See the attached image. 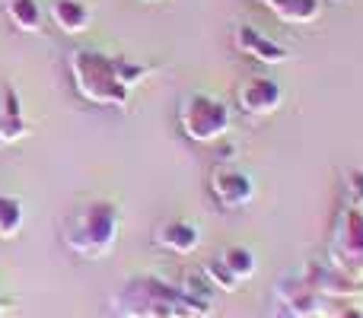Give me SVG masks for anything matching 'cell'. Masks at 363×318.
Here are the masks:
<instances>
[{
  "label": "cell",
  "instance_id": "obj_3",
  "mask_svg": "<svg viewBox=\"0 0 363 318\" xmlns=\"http://www.w3.org/2000/svg\"><path fill=\"white\" fill-rule=\"evenodd\" d=\"M121 232V210L115 200H93L67 226L64 245L83 261H102L112 255Z\"/></svg>",
  "mask_w": 363,
  "mask_h": 318
},
{
  "label": "cell",
  "instance_id": "obj_10",
  "mask_svg": "<svg viewBox=\"0 0 363 318\" xmlns=\"http://www.w3.org/2000/svg\"><path fill=\"white\" fill-rule=\"evenodd\" d=\"M233 42H236V48L242 51L245 57L262 61V64H268V67H277V64H287L290 61V51L284 48V45L271 42L268 35H262L255 25H236Z\"/></svg>",
  "mask_w": 363,
  "mask_h": 318
},
{
  "label": "cell",
  "instance_id": "obj_14",
  "mask_svg": "<svg viewBox=\"0 0 363 318\" xmlns=\"http://www.w3.org/2000/svg\"><path fill=\"white\" fill-rule=\"evenodd\" d=\"M182 287V293H185V300L191 302V309H194V318H207L213 312V283L207 280L204 274H185V280L179 283Z\"/></svg>",
  "mask_w": 363,
  "mask_h": 318
},
{
  "label": "cell",
  "instance_id": "obj_17",
  "mask_svg": "<svg viewBox=\"0 0 363 318\" xmlns=\"http://www.w3.org/2000/svg\"><path fill=\"white\" fill-rule=\"evenodd\" d=\"M220 261L233 271V277H236L239 283L252 280V277H255V271H258L255 255H252V249H245V245H233V249H226L223 255H220Z\"/></svg>",
  "mask_w": 363,
  "mask_h": 318
},
{
  "label": "cell",
  "instance_id": "obj_15",
  "mask_svg": "<svg viewBox=\"0 0 363 318\" xmlns=\"http://www.w3.org/2000/svg\"><path fill=\"white\" fill-rule=\"evenodd\" d=\"M4 13L13 23V29H19V32H29L32 35V32L42 29V6H38V0H6Z\"/></svg>",
  "mask_w": 363,
  "mask_h": 318
},
{
  "label": "cell",
  "instance_id": "obj_18",
  "mask_svg": "<svg viewBox=\"0 0 363 318\" xmlns=\"http://www.w3.org/2000/svg\"><path fill=\"white\" fill-rule=\"evenodd\" d=\"M115 70H118V80L125 83L128 89H138L140 83L147 80V76L153 74L150 64H140V61H131V57H115Z\"/></svg>",
  "mask_w": 363,
  "mask_h": 318
},
{
  "label": "cell",
  "instance_id": "obj_6",
  "mask_svg": "<svg viewBox=\"0 0 363 318\" xmlns=\"http://www.w3.org/2000/svg\"><path fill=\"white\" fill-rule=\"evenodd\" d=\"M300 277L309 283V290H315L325 302H351V300H360L363 296V280H354V277L341 274L332 264L309 261Z\"/></svg>",
  "mask_w": 363,
  "mask_h": 318
},
{
  "label": "cell",
  "instance_id": "obj_19",
  "mask_svg": "<svg viewBox=\"0 0 363 318\" xmlns=\"http://www.w3.org/2000/svg\"><path fill=\"white\" fill-rule=\"evenodd\" d=\"M201 274H204L207 280L213 283V290H220V293H236V290H239V280H236V277H233V271L226 268V264L220 261V258H213V261H207Z\"/></svg>",
  "mask_w": 363,
  "mask_h": 318
},
{
  "label": "cell",
  "instance_id": "obj_11",
  "mask_svg": "<svg viewBox=\"0 0 363 318\" xmlns=\"http://www.w3.org/2000/svg\"><path fill=\"white\" fill-rule=\"evenodd\" d=\"M153 245L172 251V255H191L201 245V229L191 220H166L153 229Z\"/></svg>",
  "mask_w": 363,
  "mask_h": 318
},
{
  "label": "cell",
  "instance_id": "obj_27",
  "mask_svg": "<svg viewBox=\"0 0 363 318\" xmlns=\"http://www.w3.org/2000/svg\"><path fill=\"white\" fill-rule=\"evenodd\" d=\"M0 147H4V140H0Z\"/></svg>",
  "mask_w": 363,
  "mask_h": 318
},
{
  "label": "cell",
  "instance_id": "obj_13",
  "mask_svg": "<svg viewBox=\"0 0 363 318\" xmlns=\"http://www.w3.org/2000/svg\"><path fill=\"white\" fill-rule=\"evenodd\" d=\"M258 4L290 25H309L322 16V0H258Z\"/></svg>",
  "mask_w": 363,
  "mask_h": 318
},
{
  "label": "cell",
  "instance_id": "obj_7",
  "mask_svg": "<svg viewBox=\"0 0 363 318\" xmlns=\"http://www.w3.org/2000/svg\"><path fill=\"white\" fill-rule=\"evenodd\" d=\"M211 194L226 210H242L255 200V181L245 169L236 166H217L211 175Z\"/></svg>",
  "mask_w": 363,
  "mask_h": 318
},
{
  "label": "cell",
  "instance_id": "obj_21",
  "mask_svg": "<svg viewBox=\"0 0 363 318\" xmlns=\"http://www.w3.org/2000/svg\"><path fill=\"white\" fill-rule=\"evenodd\" d=\"M345 188H347V204L363 207V169H351L345 175Z\"/></svg>",
  "mask_w": 363,
  "mask_h": 318
},
{
  "label": "cell",
  "instance_id": "obj_24",
  "mask_svg": "<svg viewBox=\"0 0 363 318\" xmlns=\"http://www.w3.org/2000/svg\"><path fill=\"white\" fill-rule=\"evenodd\" d=\"M271 318H296V315L290 312L287 306H281V302H277V306H274V315H271Z\"/></svg>",
  "mask_w": 363,
  "mask_h": 318
},
{
  "label": "cell",
  "instance_id": "obj_9",
  "mask_svg": "<svg viewBox=\"0 0 363 318\" xmlns=\"http://www.w3.org/2000/svg\"><path fill=\"white\" fill-rule=\"evenodd\" d=\"M274 300L281 306H287L296 318H322V312L328 306L315 290H309V283L303 277H284V280H277Z\"/></svg>",
  "mask_w": 363,
  "mask_h": 318
},
{
  "label": "cell",
  "instance_id": "obj_16",
  "mask_svg": "<svg viewBox=\"0 0 363 318\" xmlns=\"http://www.w3.org/2000/svg\"><path fill=\"white\" fill-rule=\"evenodd\" d=\"M23 223H26L23 200L0 191V239H16L23 232Z\"/></svg>",
  "mask_w": 363,
  "mask_h": 318
},
{
  "label": "cell",
  "instance_id": "obj_5",
  "mask_svg": "<svg viewBox=\"0 0 363 318\" xmlns=\"http://www.w3.org/2000/svg\"><path fill=\"white\" fill-rule=\"evenodd\" d=\"M328 264L341 274L363 280V207H341L328 242Z\"/></svg>",
  "mask_w": 363,
  "mask_h": 318
},
{
  "label": "cell",
  "instance_id": "obj_25",
  "mask_svg": "<svg viewBox=\"0 0 363 318\" xmlns=\"http://www.w3.org/2000/svg\"><path fill=\"white\" fill-rule=\"evenodd\" d=\"M140 4H160V0H140Z\"/></svg>",
  "mask_w": 363,
  "mask_h": 318
},
{
  "label": "cell",
  "instance_id": "obj_12",
  "mask_svg": "<svg viewBox=\"0 0 363 318\" xmlns=\"http://www.w3.org/2000/svg\"><path fill=\"white\" fill-rule=\"evenodd\" d=\"M51 23L64 32V35H80V32L89 29L93 23V13L83 0H55L51 4Z\"/></svg>",
  "mask_w": 363,
  "mask_h": 318
},
{
  "label": "cell",
  "instance_id": "obj_23",
  "mask_svg": "<svg viewBox=\"0 0 363 318\" xmlns=\"http://www.w3.org/2000/svg\"><path fill=\"white\" fill-rule=\"evenodd\" d=\"M322 318H363V309L357 306V302H338V306H332V309H325L322 312Z\"/></svg>",
  "mask_w": 363,
  "mask_h": 318
},
{
  "label": "cell",
  "instance_id": "obj_1",
  "mask_svg": "<svg viewBox=\"0 0 363 318\" xmlns=\"http://www.w3.org/2000/svg\"><path fill=\"white\" fill-rule=\"evenodd\" d=\"M112 309L118 318H194L179 283H166L153 274L131 277L112 296Z\"/></svg>",
  "mask_w": 363,
  "mask_h": 318
},
{
  "label": "cell",
  "instance_id": "obj_4",
  "mask_svg": "<svg viewBox=\"0 0 363 318\" xmlns=\"http://www.w3.org/2000/svg\"><path fill=\"white\" fill-rule=\"evenodd\" d=\"M179 127L194 144H217L230 134L233 112L220 96L213 93H191L179 106Z\"/></svg>",
  "mask_w": 363,
  "mask_h": 318
},
{
  "label": "cell",
  "instance_id": "obj_22",
  "mask_svg": "<svg viewBox=\"0 0 363 318\" xmlns=\"http://www.w3.org/2000/svg\"><path fill=\"white\" fill-rule=\"evenodd\" d=\"M0 115L4 118H23V102H19V93L13 86H6L4 89V106H0Z\"/></svg>",
  "mask_w": 363,
  "mask_h": 318
},
{
  "label": "cell",
  "instance_id": "obj_8",
  "mask_svg": "<svg viewBox=\"0 0 363 318\" xmlns=\"http://www.w3.org/2000/svg\"><path fill=\"white\" fill-rule=\"evenodd\" d=\"M236 102L249 118H268L284 106V86L274 76H249L239 86Z\"/></svg>",
  "mask_w": 363,
  "mask_h": 318
},
{
  "label": "cell",
  "instance_id": "obj_26",
  "mask_svg": "<svg viewBox=\"0 0 363 318\" xmlns=\"http://www.w3.org/2000/svg\"><path fill=\"white\" fill-rule=\"evenodd\" d=\"M328 4H341V0H328Z\"/></svg>",
  "mask_w": 363,
  "mask_h": 318
},
{
  "label": "cell",
  "instance_id": "obj_2",
  "mask_svg": "<svg viewBox=\"0 0 363 318\" xmlns=\"http://www.w3.org/2000/svg\"><path fill=\"white\" fill-rule=\"evenodd\" d=\"M70 80L83 102L102 108H128L131 106V89L118 80L115 57L96 48H74L70 51Z\"/></svg>",
  "mask_w": 363,
  "mask_h": 318
},
{
  "label": "cell",
  "instance_id": "obj_20",
  "mask_svg": "<svg viewBox=\"0 0 363 318\" xmlns=\"http://www.w3.org/2000/svg\"><path fill=\"white\" fill-rule=\"evenodd\" d=\"M32 134V125H29V118H4L0 115V140H4V147L6 144H19V140H26Z\"/></svg>",
  "mask_w": 363,
  "mask_h": 318
}]
</instances>
